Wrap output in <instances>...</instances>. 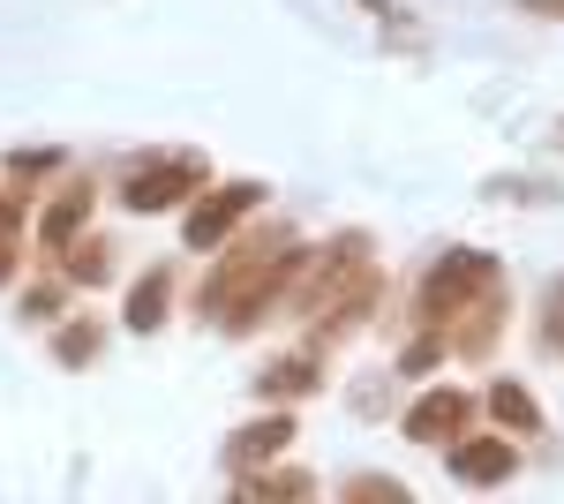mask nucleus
Listing matches in <instances>:
<instances>
[{"label": "nucleus", "instance_id": "7", "mask_svg": "<svg viewBox=\"0 0 564 504\" xmlns=\"http://www.w3.org/2000/svg\"><path fill=\"white\" fill-rule=\"evenodd\" d=\"M279 444H294V421H286V415H271V421H257V429H241V437H234V460H271Z\"/></svg>", "mask_w": 564, "mask_h": 504}, {"label": "nucleus", "instance_id": "5", "mask_svg": "<svg viewBox=\"0 0 564 504\" xmlns=\"http://www.w3.org/2000/svg\"><path fill=\"white\" fill-rule=\"evenodd\" d=\"M512 467H520L512 444H452V474L459 482H505Z\"/></svg>", "mask_w": 564, "mask_h": 504}, {"label": "nucleus", "instance_id": "12", "mask_svg": "<svg viewBox=\"0 0 564 504\" xmlns=\"http://www.w3.org/2000/svg\"><path fill=\"white\" fill-rule=\"evenodd\" d=\"M527 8H542V15H564V0H527Z\"/></svg>", "mask_w": 564, "mask_h": 504}, {"label": "nucleus", "instance_id": "4", "mask_svg": "<svg viewBox=\"0 0 564 504\" xmlns=\"http://www.w3.org/2000/svg\"><path fill=\"white\" fill-rule=\"evenodd\" d=\"M459 421H467V399H459V392H430V399L406 407V437H414V444H430V437H459Z\"/></svg>", "mask_w": 564, "mask_h": 504}, {"label": "nucleus", "instance_id": "10", "mask_svg": "<svg viewBox=\"0 0 564 504\" xmlns=\"http://www.w3.org/2000/svg\"><path fill=\"white\" fill-rule=\"evenodd\" d=\"M159 317H166V271H151V279L129 294V324L135 332H159Z\"/></svg>", "mask_w": 564, "mask_h": 504}, {"label": "nucleus", "instance_id": "3", "mask_svg": "<svg viewBox=\"0 0 564 504\" xmlns=\"http://www.w3.org/2000/svg\"><path fill=\"white\" fill-rule=\"evenodd\" d=\"M249 204H263V196L249 189V181H234V189H218L204 211H188V249H218V234H226Z\"/></svg>", "mask_w": 564, "mask_h": 504}, {"label": "nucleus", "instance_id": "8", "mask_svg": "<svg viewBox=\"0 0 564 504\" xmlns=\"http://www.w3.org/2000/svg\"><path fill=\"white\" fill-rule=\"evenodd\" d=\"M308 384H316V354H286V362L263 369V392H271V399H294V392H308Z\"/></svg>", "mask_w": 564, "mask_h": 504}, {"label": "nucleus", "instance_id": "9", "mask_svg": "<svg viewBox=\"0 0 564 504\" xmlns=\"http://www.w3.org/2000/svg\"><path fill=\"white\" fill-rule=\"evenodd\" d=\"M489 415L505 421V429H542V415H534V399H527L520 384H489Z\"/></svg>", "mask_w": 564, "mask_h": 504}, {"label": "nucleus", "instance_id": "1", "mask_svg": "<svg viewBox=\"0 0 564 504\" xmlns=\"http://www.w3.org/2000/svg\"><path fill=\"white\" fill-rule=\"evenodd\" d=\"M489 279H497V264H489V256H475V249L444 256V264L430 271V287H422V317H430V324H436V317H452V309H459L467 294H481Z\"/></svg>", "mask_w": 564, "mask_h": 504}, {"label": "nucleus", "instance_id": "2", "mask_svg": "<svg viewBox=\"0 0 564 504\" xmlns=\"http://www.w3.org/2000/svg\"><path fill=\"white\" fill-rule=\"evenodd\" d=\"M196 181H204V159H166V167H151V173H129V204L166 211L181 196H196Z\"/></svg>", "mask_w": 564, "mask_h": 504}, {"label": "nucleus", "instance_id": "11", "mask_svg": "<svg viewBox=\"0 0 564 504\" xmlns=\"http://www.w3.org/2000/svg\"><path fill=\"white\" fill-rule=\"evenodd\" d=\"M8 242H15V204H0V279H8Z\"/></svg>", "mask_w": 564, "mask_h": 504}, {"label": "nucleus", "instance_id": "6", "mask_svg": "<svg viewBox=\"0 0 564 504\" xmlns=\"http://www.w3.org/2000/svg\"><path fill=\"white\" fill-rule=\"evenodd\" d=\"M84 218H90V181H76V189H61V196H53V211H45V242L61 249Z\"/></svg>", "mask_w": 564, "mask_h": 504}]
</instances>
